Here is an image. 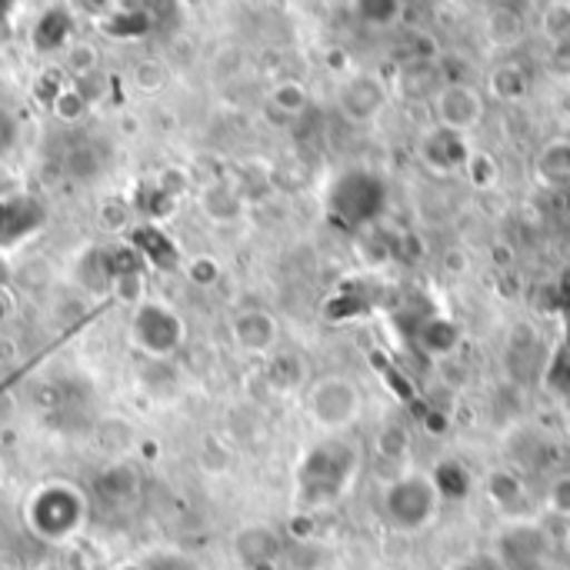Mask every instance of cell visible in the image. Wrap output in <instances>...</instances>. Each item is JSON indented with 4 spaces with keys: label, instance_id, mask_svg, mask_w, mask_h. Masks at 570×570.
Listing matches in <instances>:
<instances>
[{
    "label": "cell",
    "instance_id": "6da1fadb",
    "mask_svg": "<svg viewBox=\"0 0 570 570\" xmlns=\"http://www.w3.org/2000/svg\"><path fill=\"white\" fill-rule=\"evenodd\" d=\"M444 511L441 484L431 471L404 468L381 491V521L401 538H417L438 524Z\"/></svg>",
    "mask_w": 570,
    "mask_h": 570
},
{
    "label": "cell",
    "instance_id": "7a4b0ae2",
    "mask_svg": "<svg viewBox=\"0 0 570 570\" xmlns=\"http://www.w3.org/2000/svg\"><path fill=\"white\" fill-rule=\"evenodd\" d=\"M361 471V454L344 438H327L311 448L297 468V501L304 508L337 504Z\"/></svg>",
    "mask_w": 570,
    "mask_h": 570
},
{
    "label": "cell",
    "instance_id": "3957f363",
    "mask_svg": "<svg viewBox=\"0 0 570 570\" xmlns=\"http://www.w3.org/2000/svg\"><path fill=\"white\" fill-rule=\"evenodd\" d=\"M87 498L73 484L53 481L33 491L23 504V524L47 544H63L77 538L87 524Z\"/></svg>",
    "mask_w": 570,
    "mask_h": 570
},
{
    "label": "cell",
    "instance_id": "277c9868",
    "mask_svg": "<svg viewBox=\"0 0 570 570\" xmlns=\"http://www.w3.org/2000/svg\"><path fill=\"white\" fill-rule=\"evenodd\" d=\"M304 407L317 431H324L327 438H341L364 417V391L344 374H327L307 387Z\"/></svg>",
    "mask_w": 570,
    "mask_h": 570
},
{
    "label": "cell",
    "instance_id": "5b68a950",
    "mask_svg": "<svg viewBox=\"0 0 570 570\" xmlns=\"http://www.w3.org/2000/svg\"><path fill=\"white\" fill-rule=\"evenodd\" d=\"M428 107H431L434 127L448 130V134H458V137H471L484 124V117H488L484 87L468 83V80H448L428 100Z\"/></svg>",
    "mask_w": 570,
    "mask_h": 570
},
{
    "label": "cell",
    "instance_id": "8992f818",
    "mask_svg": "<svg viewBox=\"0 0 570 570\" xmlns=\"http://www.w3.org/2000/svg\"><path fill=\"white\" fill-rule=\"evenodd\" d=\"M394 90L377 70H351L337 87V110L354 127H371L391 107Z\"/></svg>",
    "mask_w": 570,
    "mask_h": 570
},
{
    "label": "cell",
    "instance_id": "52a82bcc",
    "mask_svg": "<svg viewBox=\"0 0 570 570\" xmlns=\"http://www.w3.org/2000/svg\"><path fill=\"white\" fill-rule=\"evenodd\" d=\"M130 341L150 357H170L184 344V321L160 301H144L130 314Z\"/></svg>",
    "mask_w": 570,
    "mask_h": 570
},
{
    "label": "cell",
    "instance_id": "ba28073f",
    "mask_svg": "<svg viewBox=\"0 0 570 570\" xmlns=\"http://www.w3.org/2000/svg\"><path fill=\"white\" fill-rule=\"evenodd\" d=\"M230 337L247 354H267L277 344L281 327H277V317L267 314L264 307H244L230 321Z\"/></svg>",
    "mask_w": 570,
    "mask_h": 570
},
{
    "label": "cell",
    "instance_id": "9c48e42d",
    "mask_svg": "<svg viewBox=\"0 0 570 570\" xmlns=\"http://www.w3.org/2000/svg\"><path fill=\"white\" fill-rule=\"evenodd\" d=\"M468 137H458V134H448V130H438V127H431L428 130V137L421 140V157H424V164L438 174V177H454V174H461L464 167H468V160H471V154H454L451 147H458V144H464Z\"/></svg>",
    "mask_w": 570,
    "mask_h": 570
},
{
    "label": "cell",
    "instance_id": "30bf717a",
    "mask_svg": "<svg viewBox=\"0 0 570 570\" xmlns=\"http://www.w3.org/2000/svg\"><path fill=\"white\" fill-rule=\"evenodd\" d=\"M234 554L247 564V568H261L271 564L281 554V538L274 528L267 524H247L244 531H237L234 538Z\"/></svg>",
    "mask_w": 570,
    "mask_h": 570
},
{
    "label": "cell",
    "instance_id": "8fae6325",
    "mask_svg": "<svg viewBox=\"0 0 570 570\" xmlns=\"http://www.w3.org/2000/svg\"><path fill=\"white\" fill-rule=\"evenodd\" d=\"M534 180L544 187H558L570 184V137H551L541 144V150L534 154Z\"/></svg>",
    "mask_w": 570,
    "mask_h": 570
},
{
    "label": "cell",
    "instance_id": "7c38bea8",
    "mask_svg": "<svg viewBox=\"0 0 570 570\" xmlns=\"http://www.w3.org/2000/svg\"><path fill=\"white\" fill-rule=\"evenodd\" d=\"M444 83H448V80H444V73H441L438 63H431V60H414V63H407V67L397 73V83H394L391 90L401 94V97H407V100H414V97L431 100Z\"/></svg>",
    "mask_w": 570,
    "mask_h": 570
},
{
    "label": "cell",
    "instance_id": "4fadbf2b",
    "mask_svg": "<svg viewBox=\"0 0 570 570\" xmlns=\"http://www.w3.org/2000/svg\"><path fill=\"white\" fill-rule=\"evenodd\" d=\"M531 94V77L521 63L514 60H504L498 63L491 73H488V90L484 97L488 100H498V104H518Z\"/></svg>",
    "mask_w": 570,
    "mask_h": 570
},
{
    "label": "cell",
    "instance_id": "5bb4252c",
    "mask_svg": "<svg viewBox=\"0 0 570 570\" xmlns=\"http://www.w3.org/2000/svg\"><path fill=\"white\" fill-rule=\"evenodd\" d=\"M484 494H488V501L501 511V514H511V511H518V508H524V484H521V478H518V471H508V468H498V471H491L488 474V481H484Z\"/></svg>",
    "mask_w": 570,
    "mask_h": 570
},
{
    "label": "cell",
    "instance_id": "9a60e30c",
    "mask_svg": "<svg viewBox=\"0 0 570 570\" xmlns=\"http://www.w3.org/2000/svg\"><path fill=\"white\" fill-rule=\"evenodd\" d=\"M200 207H204V214H207L210 220H217V224H230V220H237L240 210H244L240 197H237L234 187H227V184H210V187L204 190V197H200Z\"/></svg>",
    "mask_w": 570,
    "mask_h": 570
},
{
    "label": "cell",
    "instance_id": "2e32d148",
    "mask_svg": "<svg viewBox=\"0 0 570 570\" xmlns=\"http://www.w3.org/2000/svg\"><path fill=\"white\" fill-rule=\"evenodd\" d=\"M130 240H134L137 250H140L144 257H150L154 264H164V267H174V264H177V250L170 247V240H167L160 230H154V227H137Z\"/></svg>",
    "mask_w": 570,
    "mask_h": 570
},
{
    "label": "cell",
    "instance_id": "e0dca14e",
    "mask_svg": "<svg viewBox=\"0 0 570 570\" xmlns=\"http://www.w3.org/2000/svg\"><path fill=\"white\" fill-rule=\"evenodd\" d=\"M97 491L104 501L110 504H124L137 494V474L130 468H110L100 481H97Z\"/></svg>",
    "mask_w": 570,
    "mask_h": 570
},
{
    "label": "cell",
    "instance_id": "ac0fdd59",
    "mask_svg": "<svg viewBox=\"0 0 570 570\" xmlns=\"http://www.w3.org/2000/svg\"><path fill=\"white\" fill-rule=\"evenodd\" d=\"M307 104H311V94H307V87H304L301 80H281V83L271 90V107L281 110V114H287V117L304 114Z\"/></svg>",
    "mask_w": 570,
    "mask_h": 570
},
{
    "label": "cell",
    "instance_id": "d6986e66",
    "mask_svg": "<svg viewBox=\"0 0 570 570\" xmlns=\"http://www.w3.org/2000/svg\"><path fill=\"white\" fill-rule=\"evenodd\" d=\"M67 33H70V17L63 10H50L40 17V23L33 30V43L40 50H50V47H60L67 40Z\"/></svg>",
    "mask_w": 570,
    "mask_h": 570
},
{
    "label": "cell",
    "instance_id": "ffe728a7",
    "mask_svg": "<svg viewBox=\"0 0 570 570\" xmlns=\"http://www.w3.org/2000/svg\"><path fill=\"white\" fill-rule=\"evenodd\" d=\"M544 511H551L554 518H568L570 521V471H558V474L548 478Z\"/></svg>",
    "mask_w": 570,
    "mask_h": 570
},
{
    "label": "cell",
    "instance_id": "44dd1931",
    "mask_svg": "<svg viewBox=\"0 0 570 570\" xmlns=\"http://www.w3.org/2000/svg\"><path fill=\"white\" fill-rule=\"evenodd\" d=\"M100 167H104V160H100V154H97L94 147H77V150L67 157V170H70V177H77V180L97 177Z\"/></svg>",
    "mask_w": 570,
    "mask_h": 570
},
{
    "label": "cell",
    "instance_id": "7402d4cb",
    "mask_svg": "<svg viewBox=\"0 0 570 570\" xmlns=\"http://www.w3.org/2000/svg\"><path fill=\"white\" fill-rule=\"evenodd\" d=\"M164 80H167V67H164L160 60H140V63L134 67V83H137L140 90H147V94L160 90Z\"/></svg>",
    "mask_w": 570,
    "mask_h": 570
},
{
    "label": "cell",
    "instance_id": "603a6c76",
    "mask_svg": "<svg viewBox=\"0 0 570 570\" xmlns=\"http://www.w3.org/2000/svg\"><path fill=\"white\" fill-rule=\"evenodd\" d=\"M83 104H87V97H80V90H63V94L53 97L50 107H53V114L60 120H77L83 114Z\"/></svg>",
    "mask_w": 570,
    "mask_h": 570
},
{
    "label": "cell",
    "instance_id": "cb8c5ba5",
    "mask_svg": "<svg viewBox=\"0 0 570 570\" xmlns=\"http://www.w3.org/2000/svg\"><path fill=\"white\" fill-rule=\"evenodd\" d=\"M150 570H200L187 554H177V551H164V554H154L144 561Z\"/></svg>",
    "mask_w": 570,
    "mask_h": 570
},
{
    "label": "cell",
    "instance_id": "d4e9b609",
    "mask_svg": "<svg viewBox=\"0 0 570 570\" xmlns=\"http://www.w3.org/2000/svg\"><path fill=\"white\" fill-rule=\"evenodd\" d=\"M187 274H190V281H194V284H214V277H217V264H214L210 257H197V261L187 267Z\"/></svg>",
    "mask_w": 570,
    "mask_h": 570
},
{
    "label": "cell",
    "instance_id": "484cf974",
    "mask_svg": "<svg viewBox=\"0 0 570 570\" xmlns=\"http://www.w3.org/2000/svg\"><path fill=\"white\" fill-rule=\"evenodd\" d=\"M94 63H97V50H94V47H87V43L73 47V53H70V67H73L77 73H90V70H94Z\"/></svg>",
    "mask_w": 570,
    "mask_h": 570
},
{
    "label": "cell",
    "instance_id": "4316f807",
    "mask_svg": "<svg viewBox=\"0 0 570 570\" xmlns=\"http://www.w3.org/2000/svg\"><path fill=\"white\" fill-rule=\"evenodd\" d=\"M114 570H150L144 561H124V564H117Z\"/></svg>",
    "mask_w": 570,
    "mask_h": 570
},
{
    "label": "cell",
    "instance_id": "83f0119b",
    "mask_svg": "<svg viewBox=\"0 0 570 570\" xmlns=\"http://www.w3.org/2000/svg\"><path fill=\"white\" fill-rule=\"evenodd\" d=\"M7 307H10V301H7V294L0 291V321L7 317Z\"/></svg>",
    "mask_w": 570,
    "mask_h": 570
}]
</instances>
